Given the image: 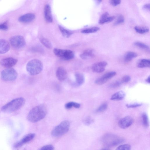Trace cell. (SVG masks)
<instances>
[{
    "label": "cell",
    "instance_id": "cell-33",
    "mask_svg": "<svg viewBox=\"0 0 150 150\" xmlns=\"http://www.w3.org/2000/svg\"><path fill=\"white\" fill-rule=\"evenodd\" d=\"M93 122V119L89 116L86 117L83 120V123L87 125H90Z\"/></svg>",
    "mask_w": 150,
    "mask_h": 150
},
{
    "label": "cell",
    "instance_id": "cell-44",
    "mask_svg": "<svg viewBox=\"0 0 150 150\" xmlns=\"http://www.w3.org/2000/svg\"><path fill=\"white\" fill-rule=\"evenodd\" d=\"M101 150H110L109 149H107V148H105V149H101Z\"/></svg>",
    "mask_w": 150,
    "mask_h": 150
},
{
    "label": "cell",
    "instance_id": "cell-9",
    "mask_svg": "<svg viewBox=\"0 0 150 150\" xmlns=\"http://www.w3.org/2000/svg\"><path fill=\"white\" fill-rule=\"evenodd\" d=\"M116 74V72L115 71L106 73L96 79L95 81V83L99 85H103L113 77Z\"/></svg>",
    "mask_w": 150,
    "mask_h": 150
},
{
    "label": "cell",
    "instance_id": "cell-30",
    "mask_svg": "<svg viewBox=\"0 0 150 150\" xmlns=\"http://www.w3.org/2000/svg\"><path fill=\"white\" fill-rule=\"evenodd\" d=\"M108 107V104L106 103H104L101 104L96 109L97 113H101L105 111Z\"/></svg>",
    "mask_w": 150,
    "mask_h": 150
},
{
    "label": "cell",
    "instance_id": "cell-15",
    "mask_svg": "<svg viewBox=\"0 0 150 150\" xmlns=\"http://www.w3.org/2000/svg\"><path fill=\"white\" fill-rule=\"evenodd\" d=\"M115 18L114 16H109V13L105 12L103 13L100 16L99 21V23L100 24H103L111 22Z\"/></svg>",
    "mask_w": 150,
    "mask_h": 150
},
{
    "label": "cell",
    "instance_id": "cell-11",
    "mask_svg": "<svg viewBox=\"0 0 150 150\" xmlns=\"http://www.w3.org/2000/svg\"><path fill=\"white\" fill-rule=\"evenodd\" d=\"M18 60L13 57H8L1 59L0 64L3 67L6 68H11L17 63Z\"/></svg>",
    "mask_w": 150,
    "mask_h": 150
},
{
    "label": "cell",
    "instance_id": "cell-38",
    "mask_svg": "<svg viewBox=\"0 0 150 150\" xmlns=\"http://www.w3.org/2000/svg\"><path fill=\"white\" fill-rule=\"evenodd\" d=\"M74 102H70L66 103L65 105V108L67 109H69L74 107Z\"/></svg>",
    "mask_w": 150,
    "mask_h": 150
},
{
    "label": "cell",
    "instance_id": "cell-35",
    "mask_svg": "<svg viewBox=\"0 0 150 150\" xmlns=\"http://www.w3.org/2000/svg\"><path fill=\"white\" fill-rule=\"evenodd\" d=\"M142 105V104L141 103H134L127 104L126 106L129 108H133L141 106Z\"/></svg>",
    "mask_w": 150,
    "mask_h": 150
},
{
    "label": "cell",
    "instance_id": "cell-7",
    "mask_svg": "<svg viewBox=\"0 0 150 150\" xmlns=\"http://www.w3.org/2000/svg\"><path fill=\"white\" fill-rule=\"evenodd\" d=\"M2 79L5 81H12L15 80L18 74L12 68H6L3 70L1 74Z\"/></svg>",
    "mask_w": 150,
    "mask_h": 150
},
{
    "label": "cell",
    "instance_id": "cell-1",
    "mask_svg": "<svg viewBox=\"0 0 150 150\" xmlns=\"http://www.w3.org/2000/svg\"><path fill=\"white\" fill-rule=\"evenodd\" d=\"M47 112V109L45 104H41L32 109L27 116V119L32 122H37L44 118Z\"/></svg>",
    "mask_w": 150,
    "mask_h": 150
},
{
    "label": "cell",
    "instance_id": "cell-8",
    "mask_svg": "<svg viewBox=\"0 0 150 150\" xmlns=\"http://www.w3.org/2000/svg\"><path fill=\"white\" fill-rule=\"evenodd\" d=\"M9 42L11 45L16 48H22L25 45L24 38L21 35H15L11 37Z\"/></svg>",
    "mask_w": 150,
    "mask_h": 150
},
{
    "label": "cell",
    "instance_id": "cell-3",
    "mask_svg": "<svg viewBox=\"0 0 150 150\" xmlns=\"http://www.w3.org/2000/svg\"><path fill=\"white\" fill-rule=\"evenodd\" d=\"M101 141L103 144L107 147H112L118 145L124 141L122 137L115 134L108 133L102 137Z\"/></svg>",
    "mask_w": 150,
    "mask_h": 150
},
{
    "label": "cell",
    "instance_id": "cell-43",
    "mask_svg": "<svg viewBox=\"0 0 150 150\" xmlns=\"http://www.w3.org/2000/svg\"><path fill=\"white\" fill-rule=\"evenodd\" d=\"M102 1V0H97V3L98 4H99Z\"/></svg>",
    "mask_w": 150,
    "mask_h": 150
},
{
    "label": "cell",
    "instance_id": "cell-26",
    "mask_svg": "<svg viewBox=\"0 0 150 150\" xmlns=\"http://www.w3.org/2000/svg\"><path fill=\"white\" fill-rule=\"evenodd\" d=\"M59 28L63 35L66 38L69 37L73 33L71 31L64 28L60 25H59Z\"/></svg>",
    "mask_w": 150,
    "mask_h": 150
},
{
    "label": "cell",
    "instance_id": "cell-29",
    "mask_svg": "<svg viewBox=\"0 0 150 150\" xmlns=\"http://www.w3.org/2000/svg\"><path fill=\"white\" fill-rule=\"evenodd\" d=\"M142 120L143 126L147 128L149 126V121L148 117L145 113L142 114Z\"/></svg>",
    "mask_w": 150,
    "mask_h": 150
},
{
    "label": "cell",
    "instance_id": "cell-23",
    "mask_svg": "<svg viewBox=\"0 0 150 150\" xmlns=\"http://www.w3.org/2000/svg\"><path fill=\"white\" fill-rule=\"evenodd\" d=\"M139 68H142L150 67V60L149 59H142L139 61L137 64Z\"/></svg>",
    "mask_w": 150,
    "mask_h": 150
},
{
    "label": "cell",
    "instance_id": "cell-16",
    "mask_svg": "<svg viewBox=\"0 0 150 150\" xmlns=\"http://www.w3.org/2000/svg\"><path fill=\"white\" fill-rule=\"evenodd\" d=\"M44 15L45 18L47 22L51 23L53 19L51 7L48 4H46L45 6Z\"/></svg>",
    "mask_w": 150,
    "mask_h": 150
},
{
    "label": "cell",
    "instance_id": "cell-40",
    "mask_svg": "<svg viewBox=\"0 0 150 150\" xmlns=\"http://www.w3.org/2000/svg\"><path fill=\"white\" fill-rule=\"evenodd\" d=\"M121 80L117 81L111 84L110 86L112 88H116L120 86L122 84Z\"/></svg>",
    "mask_w": 150,
    "mask_h": 150
},
{
    "label": "cell",
    "instance_id": "cell-39",
    "mask_svg": "<svg viewBox=\"0 0 150 150\" xmlns=\"http://www.w3.org/2000/svg\"><path fill=\"white\" fill-rule=\"evenodd\" d=\"M121 1L120 0H111L110 1V3L111 5L114 6H116L121 3Z\"/></svg>",
    "mask_w": 150,
    "mask_h": 150
},
{
    "label": "cell",
    "instance_id": "cell-25",
    "mask_svg": "<svg viewBox=\"0 0 150 150\" xmlns=\"http://www.w3.org/2000/svg\"><path fill=\"white\" fill-rule=\"evenodd\" d=\"M134 45L140 48L143 49L147 52H149V47L144 43L137 41L134 43Z\"/></svg>",
    "mask_w": 150,
    "mask_h": 150
},
{
    "label": "cell",
    "instance_id": "cell-27",
    "mask_svg": "<svg viewBox=\"0 0 150 150\" xmlns=\"http://www.w3.org/2000/svg\"><path fill=\"white\" fill-rule=\"evenodd\" d=\"M100 30V28L97 27H93L88 28L81 31V33H90L97 32Z\"/></svg>",
    "mask_w": 150,
    "mask_h": 150
},
{
    "label": "cell",
    "instance_id": "cell-42",
    "mask_svg": "<svg viewBox=\"0 0 150 150\" xmlns=\"http://www.w3.org/2000/svg\"><path fill=\"white\" fill-rule=\"evenodd\" d=\"M150 77L149 76L146 80V81L148 83H149L150 82Z\"/></svg>",
    "mask_w": 150,
    "mask_h": 150
},
{
    "label": "cell",
    "instance_id": "cell-12",
    "mask_svg": "<svg viewBox=\"0 0 150 150\" xmlns=\"http://www.w3.org/2000/svg\"><path fill=\"white\" fill-rule=\"evenodd\" d=\"M107 65V63L105 61L97 62L93 64L91 67V69L94 72L101 73L105 70Z\"/></svg>",
    "mask_w": 150,
    "mask_h": 150
},
{
    "label": "cell",
    "instance_id": "cell-20",
    "mask_svg": "<svg viewBox=\"0 0 150 150\" xmlns=\"http://www.w3.org/2000/svg\"><path fill=\"white\" fill-rule=\"evenodd\" d=\"M125 94L123 91H120L114 93L111 96L110 100H120L123 99L125 97Z\"/></svg>",
    "mask_w": 150,
    "mask_h": 150
},
{
    "label": "cell",
    "instance_id": "cell-19",
    "mask_svg": "<svg viewBox=\"0 0 150 150\" xmlns=\"http://www.w3.org/2000/svg\"><path fill=\"white\" fill-rule=\"evenodd\" d=\"M95 55L94 51L92 49H88L81 54L80 57L83 59H87L93 58Z\"/></svg>",
    "mask_w": 150,
    "mask_h": 150
},
{
    "label": "cell",
    "instance_id": "cell-28",
    "mask_svg": "<svg viewBox=\"0 0 150 150\" xmlns=\"http://www.w3.org/2000/svg\"><path fill=\"white\" fill-rule=\"evenodd\" d=\"M41 42L48 49L52 48V45L50 42L47 39L45 38H41L40 39Z\"/></svg>",
    "mask_w": 150,
    "mask_h": 150
},
{
    "label": "cell",
    "instance_id": "cell-21",
    "mask_svg": "<svg viewBox=\"0 0 150 150\" xmlns=\"http://www.w3.org/2000/svg\"><path fill=\"white\" fill-rule=\"evenodd\" d=\"M75 84L79 86L83 84L85 81V78L83 75L80 73L77 72L75 74Z\"/></svg>",
    "mask_w": 150,
    "mask_h": 150
},
{
    "label": "cell",
    "instance_id": "cell-13",
    "mask_svg": "<svg viewBox=\"0 0 150 150\" xmlns=\"http://www.w3.org/2000/svg\"><path fill=\"white\" fill-rule=\"evenodd\" d=\"M35 136V134L33 133H30L26 135L19 141L15 144L14 147L18 148L21 146L32 140L34 138Z\"/></svg>",
    "mask_w": 150,
    "mask_h": 150
},
{
    "label": "cell",
    "instance_id": "cell-2",
    "mask_svg": "<svg viewBox=\"0 0 150 150\" xmlns=\"http://www.w3.org/2000/svg\"><path fill=\"white\" fill-rule=\"evenodd\" d=\"M25 99L23 97L14 99L3 106L1 108L2 111L5 113H11L21 108L25 104Z\"/></svg>",
    "mask_w": 150,
    "mask_h": 150
},
{
    "label": "cell",
    "instance_id": "cell-18",
    "mask_svg": "<svg viewBox=\"0 0 150 150\" xmlns=\"http://www.w3.org/2000/svg\"><path fill=\"white\" fill-rule=\"evenodd\" d=\"M10 49L9 42L4 39L0 40V54H4L8 52Z\"/></svg>",
    "mask_w": 150,
    "mask_h": 150
},
{
    "label": "cell",
    "instance_id": "cell-34",
    "mask_svg": "<svg viewBox=\"0 0 150 150\" xmlns=\"http://www.w3.org/2000/svg\"><path fill=\"white\" fill-rule=\"evenodd\" d=\"M54 147L51 144L47 145L44 146L39 150H54Z\"/></svg>",
    "mask_w": 150,
    "mask_h": 150
},
{
    "label": "cell",
    "instance_id": "cell-31",
    "mask_svg": "<svg viewBox=\"0 0 150 150\" xmlns=\"http://www.w3.org/2000/svg\"><path fill=\"white\" fill-rule=\"evenodd\" d=\"M125 21V18L123 16L122 14H119L114 24L115 25H118L122 23Z\"/></svg>",
    "mask_w": 150,
    "mask_h": 150
},
{
    "label": "cell",
    "instance_id": "cell-36",
    "mask_svg": "<svg viewBox=\"0 0 150 150\" xmlns=\"http://www.w3.org/2000/svg\"><path fill=\"white\" fill-rule=\"evenodd\" d=\"M131 77L128 75H125L123 76L120 80L122 83H127L130 81Z\"/></svg>",
    "mask_w": 150,
    "mask_h": 150
},
{
    "label": "cell",
    "instance_id": "cell-32",
    "mask_svg": "<svg viewBox=\"0 0 150 150\" xmlns=\"http://www.w3.org/2000/svg\"><path fill=\"white\" fill-rule=\"evenodd\" d=\"M131 146L128 144L121 145L118 146L115 150H131Z\"/></svg>",
    "mask_w": 150,
    "mask_h": 150
},
{
    "label": "cell",
    "instance_id": "cell-10",
    "mask_svg": "<svg viewBox=\"0 0 150 150\" xmlns=\"http://www.w3.org/2000/svg\"><path fill=\"white\" fill-rule=\"evenodd\" d=\"M133 122V119L132 117L130 116H126L119 120L118 125L121 128L125 129L130 127Z\"/></svg>",
    "mask_w": 150,
    "mask_h": 150
},
{
    "label": "cell",
    "instance_id": "cell-5",
    "mask_svg": "<svg viewBox=\"0 0 150 150\" xmlns=\"http://www.w3.org/2000/svg\"><path fill=\"white\" fill-rule=\"evenodd\" d=\"M69 127V122L67 120L64 121L54 128L52 131L51 134L54 137L62 136L68 132Z\"/></svg>",
    "mask_w": 150,
    "mask_h": 150
},
{
    "label": "cell",
    "instance_id": "cell-24",
    "mask_svg": "<svg viewBox=\"0 0 150 150\" xmlns=\"http://www.w3.org/2000/svg\"><path fill=\"white\" fill-rule=\"evenodd\" d=\"M134 29L137 32L141 34H145L149 31V28L145 26H136Z\"/></svg>",
    "mask_w": 150,
    "mask_h": 150
},
{
    "label": "cell",
    "instance_id": "cell-17",
    "mask_svg": "<svg viewBox=\"0 0 150 150\" xmlns=\"http://www.w3.org/2000/svg\"><path fill=\"white\" fill-rule=\"evenodd\" d=\"M35 18V15L34 13H28L21 16L18 18V21L21 23H28L33 21Z\"/></svg>",
    "mask_w": 150,
    "mask_h": 150
},
{
    "label": "cell",
    "instance_id": "cell-6",
    "mask_svg": "<svg viewBox=\"0 0 150 150\" xmlns=\"http://www.w3.org/2000/svg\"><path fill=\"white\" fill-rule=\"evenodd\" d=\"M53 52L57 56L64 60L71 59L74 57V52L70 50L54 48Z\"/></svg>",
    "mask_w": 150,
    "mask_h": 150
},
{
    "label": "cell",
    "instance_id": "cell-22",
    "mask_svg": "<svg viewBox=\"0 0 150 150\" xmlns=\"http://www.w3.org/2000/svg\"><path fill=\"white\" fill-rule=\"evenodd\" d=\"M137 56V54L133 52H128L125 54L124 59L126 62L131 61L133 58H135Z\"/></svg>",
    "mask_w": 150,
    "mask_h": 150
},
{
    "label": "cell",
    "instance_id": "cell-37",
    "mask_svg": "<svg viewBox=\"0 0 150 150\" xmlns=\"http://www.w3.org/2000/svg\"><path fill=\"white\" fill-rule=\"evenodd\" d=\"M8 29V26L7 21L0 24V29L3 30H7Z\"/></svg>",
    "mask_w": 150,
    "mask_h": 150
},
{
    "label": "cell",
    "instance_id": "cell-4",
    "mask_svg": "<svg viewBox=\"0 0 150 150\" xmlns=\"http://www.w3.org/2000/svg\"><path fill=\"white\" fill-rule=\"evenodd\" d=\"M26 70L29 74L35 75L39 74L42 71L43 65L42 62L38 59H33L29 61L26 65Z\"/></svg>",
    "mask_w": 150,
    "mask_h": 150
},
{
    "label": "cell",
    "instance_id": "cell-41",
    "mask_svg": "<svg viewBox=\"0 0 150 150\" xmlns=\"http://www.w3.org/2000/svg\"><path fill=\"white\" fill-rule=\"evenodd\" d=\"M150 4H145L143 6V8L145 9H146V10H147L148 11H150Z\"/></svg>",
    "mask_w": 150,
    "mask_h": 150
},
{
    "label": "cell",
    "instance_id": "cell-14",
    "mask_svg": "<svg viewBox=\"0 0 150 150\" xmlns=\"http://www.w3.org/2000/svg\"><path fill=\"white\" fill-rule=\"evenodd\" d=\"M56 76L60 81L65 80L67 77V72L66 69L62 67H59L56 72Z\"/></svg>",
    "mask_w": 150,
    "mask_h": 150
}]
</instances>
